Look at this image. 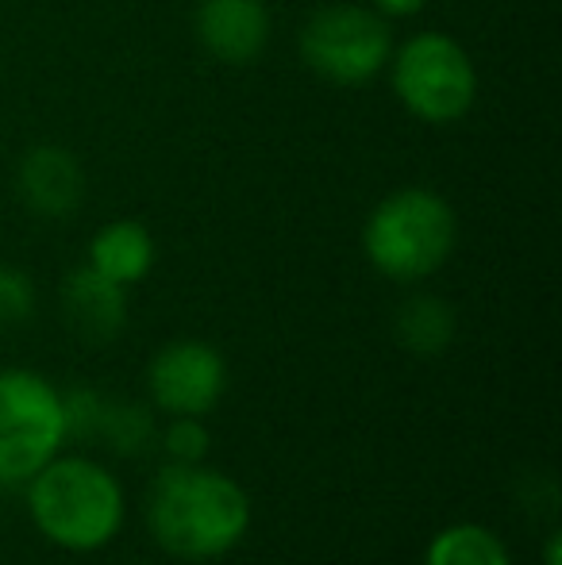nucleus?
<instances>
[{
    "label": "nucleus",
    "mask_w": 562,
    "mask_h": 565,
    "mask_svg": "<svg viewBox=\"0 0 562 565\" xmlns=\"http://www.w3.org/2000/svg\"><path fill=\"white\" fill-rule=\"evenodd\" d=\"M455 308L443 297H432V292L409 297L393 316V335H397L401 347L421 358L443 354L450 347V339H455Z\"/></svg>",
    "instance_id": "f8f14e48"
},
{
    "label": "nucleus",
    "mask_w": 562,
    "mask_h": 565,
    "mask_svg": "<svg viewBox=\"0 0 562 565\" xmlns=\"http://www.w3.org/2000/svg\"><path fill=\"white\" fill-rule=\"evenodd\" d=\"M300 58L331 85H367L390 66L393 31L378 8L328 4L300 28Z\"/></svg>",
    "instance_id": "423d86ee"
},
{
    "label": "nucleus",
    "mask_w": 562,
    "mask_h": 565,
    "mask_svg": "<svg viewBox=\"0 0 562 565\" xmlns=\"http://www.w3.org/2000/svg\"><path fill=\"white\" fill-rule=\"evenodd\" d=\"M28 512L46 543L70 554H93L124 527V489L100 461L54 454L28 481Z\"/></svg>",
    "instance_id": "f03ea898"
},
{
    "label": "nucleus",
    "mask_w": 562,
    "mask_h": 565,
    "mask_svg": "<svg viewBox=\"0 0 562 565\" xmlns=\"http://www.w3.org/2000/svg\"><path fill=\"white\" fill-rule=\"evenodd\" d=\"M390 82L405 113L424 124H455L478 100V70L458 39L421 31L390 54Z\"/></svg>",
    "instance_id": "20e7f679"
},
{
    "label": "nucleus",
    "mask_w": 562,
    "mask_h": 565,
    "mask_svg": "<svg viewBox=\"0 0 562 565\" xmlns=\"http://www.w3.org/2000/svg\"><path fill=\"white\" fill-rule=\"evenodd\" d=\"M424 565H512L505 543L481 523H455L427 543Z\"/></svg>",
    "instance_id": "ddd939ff"
},
{
    "label": "nucleus",
    "mask_w": 562,
    "mask_h": 565,
    "mask_svg": "<svg viewBox=\"0 0 562 565\" xmlns=\"http://www.w3.org/2000/svg\"><path fill=\"white\" fill-rule=\"evenodd\" d=\"M105 396L89 385H77L62 393V416H66V439H97L100 416H105Z\"/></svg>",
    "instance_id": "2eb2a0df"
},
{
    "label": "nucleus",
    "mask_w": 562,
    "mask_h": 565,
    "mask_svg": "<svg viewBox=\"0 0 562 565\" xmlns=\"http://www.w3.org/2000/svg\"><path fill=\"white\" fill-rule=\"evenodd\" d=\"M31 312H35V281L20 266L0 262V328L28 323Z\"/></svg>",
    "instance_id": "dca6fc26"
},
{
    "label": "nucleus",
    "mask_w": 562,
    "mask_h": 565,
    "mask_svg": "<svg viewBox=\"0 0 562 565\" xmlns=\"http://www.w3.org/2000/svg\"><path fill=\"white\" fill-rule=\"evenodd\" d=\"M100 443H108L120 458H136L155 443V416L142 404H105V416H100Z\"/></svg>",
    "instance_id": "4468645a"
},
{
    "label": "nucleus",
    "mask_w": 562,
    "mask_h": 565,
    "mask_svg": "<svg viewBox=\"0 0 562 565\" xmlns=\"http://www.w3.org/2000/svg\"><path fill=\"white\" fill-rule=\"evenodd\" d=\"M147 388L155 408L170 412V416H204L224 396L227 362L212 342L178 339L150 358Z\"/></svg>",
    "instance_id": "0eeeda50"
},
{
    "label": "nucleus",
    "mask_w": 562,
    "mask_h": 565,
    "mask_svg": "<svg viewBox=\"0 0 562 565\" xmlns=\"http://www.w3.org/2000/svg\"><path fill=\"white\" fill-rule=\"evenodd\" d=\"M162 443H166L170 461H178V466H197V461H204V454L212 447L209 427L201 424V416H173Z\"/></svg>",
    "instance_id": "f3484780"
},
{
    "label": "nucleus",
    "mask_w": 562,
    "mask_h": 565,
    "mask_svg": "<svg viewBox=\"0 0 562 565\" xmlns=\"http://www.w3.org/2000/svg\"><path fill=\"white\" fill-rule=\"evenodd\" d=\"M62 316L82 342H93V347L113 342L128 323V289L108 281L85 262V266L70 269L62 281Z\"/></svg>",
    "instance_id": "9d476101"
},
{
    "label": "nucleus",
    "mask_w": 562,
    "mask_h": 565,
    "mask_svg": "<svg viewBox=\"0 0 562 565\" xmlns=\"http://www.w3.org/2000/svg\"><path fill=\"white\" fill-rule=\"evenodd\" d=\"M147 527L166 554L209 562L235 551L251 527V497L227 473L197 466H170L155 477L147 500Z\"/></svg>",
    "instance_id": "f257e3e1"
},
{
    "label": "nucleus",
    "mask_w": 562,
    "mask_h": 565,
    "mask_svg": "<svg viewBox=\"0 0 562 565\" xmlns=\"http://www.w3.org/2000/svg\"><path fill=\"white\" fill-rule=\"evenodd\" d=\"M197 39L216 62L247 66L271 43V8L266 0H201Z\"/></svg>",
    "instance_id": "1a4fd4ad"
},
{
    "label": "nucleus",
    "mask_w": 562,
    "mask_h": 565,
    "mask_svg": "<svg viewBox=\"0 0 562 565\" xmlns=\"http://www.w3.org/2000/svg\"><path fill=\"white\" fill-rule=\"evenodd\" d=\"M458 238L455 209L424 185H409L378 201L362 227L367 262L382 277L413 285L432 277L450 258Z\"/></svg>",
    "instance_id": "7ed1b4c3"
},
{
    "label": "nucleus",
    "mask_w": 562,
    "mask_h": 565,
    "mask_svg": "<svg viewBox=\"0 0 562 565\" xmlns=\"http://www.w3.org/2000/svg\"><path fill=\"white\" fill-rule=\"evenodd\" d=\"M559 551H562V539L551 535L548 539V551H543V565H559Z\"/></svg>",
    "instance_id": "6ab92c4d"
},
{
    "label": "nucleus",
    "mask_w": 562,
    "mask_h": 565,
    "mask_svg": "<svg viewBox=\"0 0 562 565\" xmlns=\"http://www.w3.org/2000/svg\"><path fill=\"white\" fill-rule=\"evenodd\" d=\"M382 15H416L427 0H370Z\"/></svg>",
    "instance_id": "a211bd4d"
},
{
    "label": "nucleus",
    "mask_w": 562,
    "mask_h": 565,
    "mask_svg": "<svg viewBox=\"0 0 562 565\" xmlns=\"http://www.w3.org/2000/svg\"><path fill=\"white\" fill-rule=\"evenodd\" d=\"M66 443L62 393L35 370H0V484H28Z\"/></svg>",
    "instance_id": "39448f33"
},
{
    "label": "nucleus",
    "mask_w": 562,
    "mask_h": 565,
    "mask_svg": "<svg viewBox=\"0 0 562 565\" xmlns=\"http://www.w3.org/2000/svg\"><path fill=\"white\" fill-rule=\"evenodd\" d=\"M15 189L31 216L39 220H66L85 201V170L66 147L39 142L20 158Z\"/></svg>",
    "instance_id": "6e6552de"
},
{
    "label": "nucleus",
    "mask_w": 562,
    "mask_h": 565,
    "mask_svg": "<svg viewBox=\"0 0 562 565\" xmlns=\"http://www.w3.org/2000/svg\"><path fill=\"white\" fill-rule=\"evenodd\" d=\"M155 238L139 220H113L93 235L89 266L116 285H139L155 269Z\"/></svg>",
    "instance_id": "9b49d317"
}]
</instances>
